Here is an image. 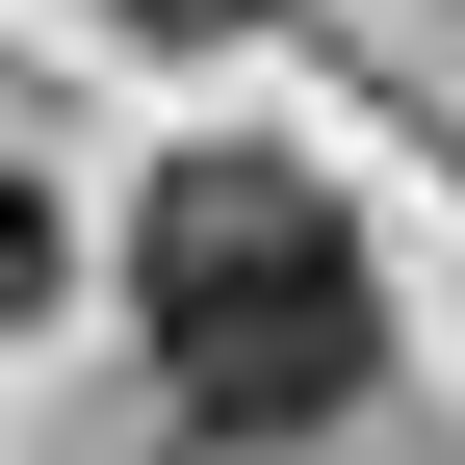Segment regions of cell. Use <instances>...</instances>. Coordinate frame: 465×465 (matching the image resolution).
Here are the masks:
<instances>
[{
  "label": "cell",
  "mask_w": 465,
  "mask_h": 465,
  "mask_svg": "<svg viewBox=\"0 0 465 465\" xmlns=\"http://www.w3.org/2000/svg\"><path fill=\"white\" fill-rule=\"evenodd\" d=\"M130 311H155V362H182L207 440H336L388 388V284L336 232V182H284V155H182L130 207Z\"/></svg>",
  "instance_id": "cell-1"
},
{
  "label": "cell",
  "mask_w": 465,
  "mask_h": 465,
  "mask_svg": "<svg viewBox=\"0 0 465 465\" xmlns=\"http://www.w3.org/2000/svg\"><path fill=\"white\" fill-rule=\"evenodd\" d=\"M130 26H232V0H130Z\"/></svg>",
  "instance_id": "cell-3"
},
{
  "label": "cell",
  "mask_w": 465,
  "mask_h": 465,
  "mask_svg": "<svg viewBox=\"0 0 465 465\" xmlns=\"http://www.w3.org/2000/svg\"><path fill=\"white\" fill-rule=\"evenodd\" d=\"M52 284H78V232H52L26 182H0V336H26V311H52Z\"/></svg>",
  "instance_id": "cell-2"
}]
</instances>
